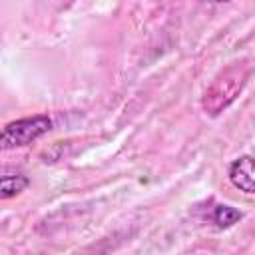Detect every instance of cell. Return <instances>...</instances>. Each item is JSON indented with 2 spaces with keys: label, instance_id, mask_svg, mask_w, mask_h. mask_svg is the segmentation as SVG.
<instances>
[{
  "label": "cell",
  "instance_id": "6da1fadb",
  "mask_svg": "<svg viewBox=\"0 0 255 255\" xmlns=\"http://www.w3.org/2000/svg\"><path fill=\"white\" fill-rule=\"evenodd\" d=\"M249 78V68L245 64H233L225 68L215 80L207 86L201 98V108L209 118L219 116L225 112L243 92L245 84Z\"/></svg>",
  "mask_w": 255,
  "mask_h": 255
},
{
  "label": "cell",
  "instance_id": "7a4b0ae2",
  "mask_svg": "<svg viewBox=\"0 0 255 255\" xmlns=\"http://www.w3.org/2000/svg\"><path fill=\"white\" fill-rule=\"evenodd\" d=\"M52 129V120L44 114H36L32 118H22L16 122H10L2 129V147L12 149L20 145H28L48 133Z\"/></svg>",
  "mask_w": 255,
  "mask_h": 255
},
{
  "label": "cell",
  "instance_id": "3957f363",
  "mask_svg": "<svg viewBox=\"0 0 255 255\" xmlns=\"http://www.w3.org/2000/svg\"><path fill=\"white\" fill-rule=\"evenodd\" d=\"M229 181L245 193H255V157L251 155L237 157L229 165Z\"/></svg>",
  "mask_w": 255,
  "mask_h": 255
},
{
  "label": "cell",
  "instance_id": "277c9868",
  "mask_svg": "<svg viewBox=\"0 0 255 255\" xmlns=\"http://www.w3.org/2000/svg\"><path fill=\"white\" fill-rule=\"evenodd\" d=\"M241 217H243V213L231 205H215V209L211 213V219L217 229H227V227L235 225Z\"/></svg>",
  "mask_w": 255,
  "mask_h": 255
},
{
  "label": "cell",
  "instance_id": "5b68a950",
  "mask_svg": "<svg viewBox=\"0 0 255 255\" xmlns=\"http://www.w3.org/2000/svg\"><path fill=\"white\" fill-rule=\"evenodd\" d=\"M28 177L22 175V173H16V175H2V183H0V197L2 199H10L14 195H18L20 191H24L28 187Z\"/></svg>",
  "mask_w": 255,
  "mask_h": 255
},
{
  "label": "cell",
  "instance_id": "8992f818",
  "mask_svg": "<svg viewBox=\"0 0 255 255\" xmlns=\"http://www.w3.org/2000/svg\"><path fill=\"white\" fill-rule=\"evenodd\" d=\"M213 2H229V0H213Z\"/></svg>",
  "mask_w": 255,
  "mask_h": 255
}]
</instances>
